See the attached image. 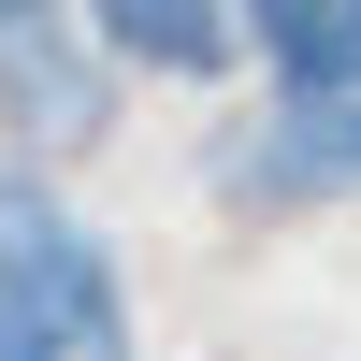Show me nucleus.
<instances>
[{
	"mask_svg": "<svg viewBox=\"0 0 361 361\" xmlns=\"http://www.w3.org/2000/svg\"><path fill=\"white\" fill-rule=\"evenodd\" d=\"M275 87H361V0H246Z\"/></svg>",
	"mask_w": 361,
	"mask_h": 361,
	"instance_id": "nucleus-5",
	"label": "nucleus"
},
{
	"mask_svg": "<svg viewBox=\"0 0 361 361\" xmlns=\"http://www.w3.org/2000/svg\"><path fill=\"white\" fill-rule=\"evenodd\" d=\"M15 15H44V0H0V29H15Z\"/></svg>",
	"mask_w": 361,
	"mask_h": 361,
	"instance_id": "nucleus-6",
	"label": "nucleus"
},
{
	"mask_svg": "<svg viewBox=\"0 0 361 361\" xmlns=\"http://www.w3.org/2000/svg\"><path fill=\"white\" fill-rule=\"evenodd\" d=\"M202 173L217 202H361V87H275Z\"/></svg>",
	"mask_w": 361,
	"mask_h": 361,
	"instance_id": "nucleus-2",
	"label": "nucleus"
},
{
	"mask_svg": "<svg viewBox=\"0 0 361 361\" xmlns=\"http://www.w3.org/2000/svg\"><path fill=\"white\" fill-rule=\"evenodd\" d=\"M0 361H145L116 246L29 173H0Z\"/></svg>",
	"mask_w": 361,
	"mask_h": 361,
	"instance_id": "nucleus-1",
	"label": "nucleus"
},
{
	"mask_svg": "<svg viewBox=\"0 0 361 361\" xmlns=\"http://www.w3.org/2000/svg\"><path fill=\"white\" fill-rule=\"evenodd\" d=\"M0 102H15L29 145H87V130H102V87H87V58L58 44V15H15V29H0Z\"/></svg>",
	"mask_w": 361,
	"mask_h": 361,
	"instance_id": "nucleus-3",
	"label": "nucleus"
},
{
	"mask_svg": "<svg viewBox=\"0 0 361 361\" xmlns=\"http://www.w3.org/2000/svg\"><path fill=\"white\" fill-rule=\"evenodd\" d=\"M87 29H102L130 73H173V87L231 73V0H87Z\"/></svg>",
	"mask_w": 361,
	"mask_h": 361,
	"instance_id": "nucleus-4",
	"label": "nucleus"
}]
</instances>
